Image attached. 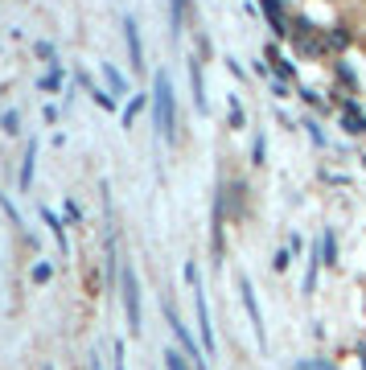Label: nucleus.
Returning <instances> with one entry per match:
<instances>
[{"instance_id":"nucleus-1","label":"nucleus","mask_w":366,"mask_h":370,"mask_svg":"<svg viewBox=\"0 0 366 370\" xmlns=\"http://www.w3.org/2000/svg\"><path fill=\"white\" fill-rule=\"evenodd\" d=\"M152 120H157V136H165L169 144L177 140V95L169 70H157L152 79Z\"/></svg>"},{"instance_id":"nucleus-14","label":"nucleus","mask_w":366,"mask_h":370,"mask_svg":"<svg viewBox=\"0 0 366 370\" xmlns=\"http://www.w3.org/2000/svg\"><path fill=\"white\" fill-rule=\"evenodd\" d=\"M185 25V0H169V29H173V38L182 33Z\"/></svg>"},{"instance_id":"nucleus-22","label":"nucleus","mask_w":366,"mask_h":370,"mask_svg":"<svg viewBox=\"0 0 366 370\" xmlns=\"http://www.w3.org/2000/svg\"><path fill=\"white\" fill-rule=\"evenodd\" d=\"M346 42H350V33H346V29H333V33H329V46H333V49H342Z\"/></svg>"},{"instance_id":"nucleus-21","label":"nucleus","mask_w":366,"mask_h":370,"mask_svg":"<svg viewBox=\"0 0 366 370\" xmlns=\"http://www.w3.org/2000/svg\"><path fill=\"white\" fill-rule=\"evenodd\" d=\"M230 124H234V128H243V107H239V99H234V95H230Z\"/></svg>"},{"instance_id":"nucleus-28","label":"nucleus","mask_w":366,"mask_h":370,"mask_svg":"<svg viewBox=\"0 0 366 370\" xmlns=\"http://www.w3.org/2000/svg\"><path fill=\"white\" fill-rule=\"evenodd\" d=\"M91 370H103V362H99V358H91Z\"/></svg>"},{"instance_id":"nucleus-2","label":"nucleus","mask_w":366,"mask_h":370,"mask_svg":"<svg viewBox=\"0 0 366 370\" xmlns=\"http://www.w3.org/2000/svg\"><path fill=\"white\" fill-rule=\"evenodd\" d=\"M185 280H189V288H193V305H198V333H202V350H206V354H214V325H210L206 292H202V272H198V264H193V259L185 264Z\"/></svg>"},{"instance_id":"nucleus-12","label":"nucleus","mask_w":366,"mask_h":370,"mask_svg":"<svg viewBox=\"0 0 366 370\" xmlns=\"http://www.w3.org/2000/svg\"><path fill=\"white\" fill-rule=\"evenodd\" d=\"M268 62H276V74H280V83H284V79H296V66H292L288 58H280V49H276V46H268Z\"/></svg>"},{"instance_id":"nucleus-17","label":"nucleus","mask_w":366,"mask_h":370,"mask_svg":"<svg viewBox=\"0 0 366 370\" xmlns=\"http://www.w3.org/2000/svg\"><path fill=\"white\" fill-rule=\"evenodd\" d=\"M161 358H165V370H189V367H185V354H182V350H165Z\"/></svg>"},{"instance_id":"nucleus-23","label":"nucleus","mask_w":366,"mask_h":370,"mask_svg":"<svg viewBox=\"0 0 366 370\" xmlns=\"http://www.w3.org/2000/svg\"><path fill=\"white\" fill-rule=\"evenodd\" d=\"M140 107H144V99H132V103H128V111H124V128L132 124V115H136Z\"/></svg>"},{"instance_id":"nucleus-18","label":"nucleus","mask_w":366,"mask_h":370,"mask_svg":"<svg viewBox=\"0 0 366 370\" xmlns=\"http://www.w3.org/2000/svg\"><path fill=\"white\" fill-rule=\"evenodd\" d=\"M264 156H268V140H264V132H260L255 144H251V165H264Z\"/></svg>"},{"instance_id":"nucleus-20","label":"nucleus","mask_w":366,"mask_h":370,"mask_svg":"<svg viewBox=\"0 0 366 370\" xmlns=\"http://www.w3.org/2000/svg\"><path fill=\"white\" fill-rule=\"evenodd\" d=\"M58 83H62V62H54V70H49L46 79H42V91H54Z\"/></svg>"},{"instance_id":"nucleus-10","label":"nucleus","mask_w":366,"mask_h":370,"mask_svg":"<svg viewBox=\"0 0 366 370\" xmlns=\"http://www.w3.org/2000/svg\"><path fill=\"white\" fill-rule=\"evenodd\" d=\"M325 264V255H321V247H313V255H309V272H305V296H313V288H317V268Z\"/></svg>"},{"instance_id":"nucleus-7","label":"nucleus","mask_w":366,"mask_h":370,"mask_svg":"<svg viewBox=\"0 0 366 370\" xmlns=\"http://www.w3.org/2000/svg\"><path fill=\"white\" fill-rule=\"evenodd\" d=\"M264 4V13H268V25H272L276 38H288L292 29H288V21H284V8H280V0H260Z\"/></svg>"},{"instance_id":"nucleus-4","label":"nucleus","mask_w":366,"mask_h":370,"mask_svg":"<svg viewBox=\"0 0 366 370\" xmlns=\"http://www.w3.org/2000/svg\"><path fill=\"white\" fill-rule=\"evenodd\" d=\"M165 321H169V329L177 333V341H182V350L193 358V370H210V358H206V350H202V341H193V333L182 325V317L173 313V305L165 300Z\"/></svg>"},{"instance_id":"nucleus-6","label":"nucleus","mask_w":366,"mask_h":370,"mask_svg":"<svg viewBox=\"0 0 366 370\" xmlns=\"http://www.w3.org/2000/svg\"><path fill=\"white\" fill-rule=\"evenodd\" d=\"M124 42H128V58H132V70H144V46H140V25H136V17H132V13L124 17Z\"/></svg>"},{"instance_id":"nucleus-8","label":"nucleus","mask_w":366,"mask_h":370,"mask_svg":"<svg viewBox=\"0 0 366 370\" xmlns=\"http://www.w3.org/2000/svg\"><path fill=\"white\" fill-rule=\"evenodd\" d=\"M189 87H193V107H198V111H206L210 103H206V87H202V62H198V58H189Z\"/></svg>"},{"instance_id":"nucleus-19","label":"nucleus","mask_w":366,"mask_h":370,"mask_svg":"<svg viewBox=\"0 0 366 370\" xmlns=\"http://www.w3.org/2000/svg\"><path fill=\"white\" fill-rule=\"evenodd\" d=\"M0 128H4L8 136H13V132H21V115H17V111L8 107V111H4V120H0Z\"/></svg>"},{"instance_id":"nucleus-26","label":"nucleus","mask_w":366,"mask_h":370,"mask_svg":"<svg viewBox=\"0 0 366 370\" xmlns=\"http://www.w3.org/2000/svg\"><path fill=\"white\" fill-rule=\"evenodd\" d=\"M116 370H128L124 367V341H116Z\"/></svg>"},{"instance_id":"nucleus-3","label":"nucleus","mask_w":366,"mask_h":370,"mask_svg":"<svg viewBox=\"0 0 366 370\" xmlns=\"http://www.w3.org/2000/svg\"><path fill=\"white\" fill-rule=\"evenodd\" d=\"M120 296H124V317H128V333L140 337V280H136V268H132V259L120 268Z\"/></svg>"},{"instance_id":"nucleus-9","label":"nucleus","mask_w":366,"mask_h":370,"mask_svg":"<svg viewBox=\"0 0 366 370\" xmlns=\"http://www.w3.org/2000/svg\"><path fill=\"white\" fill-rule=\"evenodd\" d=\"M33 161H38V140H29V148H25V165H21V193H29V185H33Z\"/></svg>"},{"instance_id":"nucleus-24","label":"nucleus","mask_w":366,"mask_h":370,"mask_svg":"<svg viewBox=\"0 0 366 370\" xmlns=\"http://www.w3.org/2000/svg\"><path fill=\"white\" fill-rule=\"evenodd\" d=\"M0 206H4V214H8V218H13V223H21V218H17V206H13V202H8V198H4V193H0Z\"/></svg>"},{"instance_id":"nucleus-13","label":"nucleus","mask_w":366,"mask_h":370,"mask_svg":"<svg viewBox=\"0 0 366 370\" xmlns=\"http://www.w3.org/2000/svg\"><path fill=\"white\" fill-rule=\"evenodd\" d=\"M42 218H46V227L54 231V239H58V247L66 251V227H62V218H58V214H54L49 206H42Z\"/></svg>"},{"instance_id":"nucleus-16","label":"nucleus","mask_w":366,"mask_h":370,"mask_svg":"<svg viewBox=\"0 0 366 370\" xmlns=\"http://www.w3.org/2000/svg\"><path fill=\"white\" fill-rule=\"evenodd\" d=\"M103 79L111 83V91H116V95H124V74H120V70H116L111 62H103Z\"/></svg>"},{"instance_id":"nucleus-5","label":"nucleus","mask_w":366,"mask_h":370,"mask_svg":"<svg viewBox=\"0 0 366 370\" xmlns=\"http://www.w3.org/2000/svg\"><path fill=\"white\" fill-rule=\"evenodd\" d=\"M234 284H239V300H243V309H247V317H251V329H255V337H260V350L268 346V333H264V313H260V300H255V288H251V280L234 276Z\"/></svg>"},{"instance_id":"nucleus-25","label":"nucleus","mask_w":366,"mask_h":370,"mask_svg":"<svg viewBox=\"0 0 366 370\" xmlns=\"http://www.w3.org/2000/svg\"><path fill=\"white\" fill-rule=\"evenodd\" d=\"M33 280H38V284H46V280H49V264H38V268H33Z\"/></svg>"},{"instance_id":"nucleus-27","label":"nucleus","mask_w":366,"mask_h":370,"mask_svg":"<svg viewBox=\"0 0 366 370\" xmlns=\"http://www.w3.org/2000/svg\"><path fill=\"white\" fill-rule=\"evenodd\" d=\"M305 128H309V136H313V144H325V136H321V128H317V124H305Z\"/></svg>"},{"instance_id":"nucleus-11","label":"nucleus","mask_w":366,"mask_h":370,"mask_svg":"<svg viewBox=\"0 0 366 370\" xmlns=\"http://www.w3.org/2000/svg\"><path fill=\"white\" fill-rule=\"evenodd\" d=\"M79 83L87 87V95H95V103H99L103 111H111V107H116V99H111V95H107V91H99V87H95V83H91V74H83V70H79Z\"/></svg>"},{"instance_id":"nucleus-15","label":"nucleus","mask_w":366,"mask_h":370,"mask_svg":"<svg viewBox=\"0 0 366 370\" xmlns=\"http://www.w3.org/2000/svg\"><path fill=\"white\" fill-rule=\"evenodd\" d=\"M317 247H321V255H325V264H333V255H337V239H333V231H325L317 239Z\"/></svg>"}]
</instances>
